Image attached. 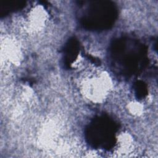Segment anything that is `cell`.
I'll return each instance as SVG.
<instances>
[{"mask_svg":"<svg viewBox=\"0 0 158 158\" xmlns=\"http://www.w3.org/2000/svg\"><path fill=\"white\" fill-rule=\"evenodd\" d=\"M115 10L109 2H99L89 6L83 19V24L89 28L104 29L109 28L115 17Z\"/></svg>","mask_w":158,"mask_h":158,"instance_id":"1","label":"cell"},{"mask_svg":"<svg viewBox=\"0 0 158 158\" xmlns=\"http://www.w3.org/2000/svg\"><path fill=\"white\" fill-rule=\"evenodd\" d=\"M114 123L109 119H97L89 129V139L93 145L109 148L114 143Z\"/></svg>","mask_w":158,"mask_h":158,"instance_id":"2","label":"cell"},{"mask_svg":"<svg viewBox=\"0 0 158 158\" xmlns=\"http://www.w3.org/2000/svg\"><path fill=\"white\" fill-rule=\"evenodd\" d=\"M79 52V45L78 41L75 39L70 40L65 49V59L67 65L70 66L77 59Z\"/></svg>","mask_w":158,"mask_h":158,"instance_id":"3","label":"cell"},{"mask_svg":"<svg viewBox=\"0 0 158 158\" xmlns=\"http://www.w3.org/2000/svg\"><path fill=\"white\" fill-rule=\"evenodd\" d=\"M135 90L139 97H144L147 93V89L145 85L141 81H138L136 83Z\"/></svg>","mask_w":158,"mask_h":158,"instance_id":"4","label":"cell"}]
</instances>
